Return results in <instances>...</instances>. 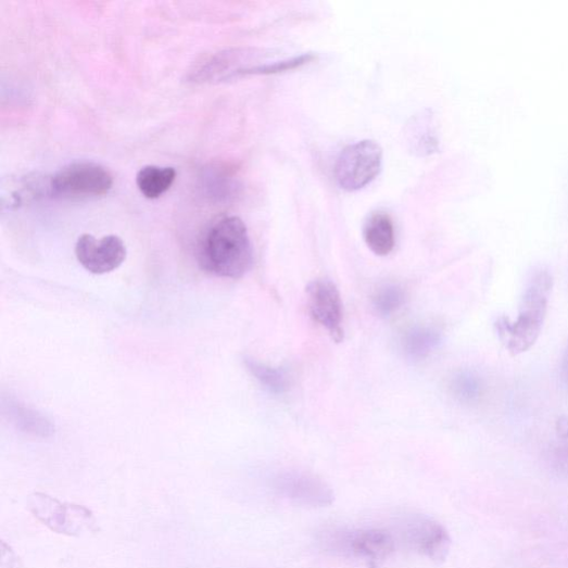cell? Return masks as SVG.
<instances>
[{
  "label": "cell",
  "instance_id": "cell-9",
  "mask_svg": "<svg viewBox=\"0 0 568 568\" xmlns=\"http://www.w3.org/2000/svg\"><path fill=\"white\" fill-rule=\"evenodd\" d=\"M75 253L78 263L93 275H105L118 269L126 261L127 249L117 236L96 239L85 233L79 237Z\"/></svg>",
  "mask_w": 568,
  "mask_h": 568
},
{
  "label": "cell",
  "instance_id": "cell-7",
  "mask_svg": "<svg viewBox=\"0 0 568 568\" xmlns=\"http://www.w3.org/2000/svg\"><path fill=\"white\" fill-rule=\"evenodd\" d=\"M401 534L406 545L428 559L442 564L446 560L452 539L449 531L427 515H411L404 520Z\"/></svg>",
  "mask_w": 568,
  "mask_h": 568
},
{
  "label": "cell",
  "instance_id": "cell-11",
  "mask_svg": "<svg viewBox=\"0 0 568 568\" xmlns=\"http://www.w3.org/2000/svg\"><path fill=\"white\" fill-rule=\"evenodd\" d=\"M364 237L377 255L390 254L395 245V229L391 217L381 212L373 214L365 225Z\"/></svg>",
  "mask_w": 568,
  "mask_h": 568
},
{
  "label": "cell",
  "instance_id": "cell-3",
  "mask_svg": "<svg viewBox=\"0 0 568 568\" xmlns=\"http://www.w3.org/2000/svg\"><path fill=\"white\" fill-rule=\"evenodd\" d=\"M323 551L346 558L364 560L369 568H379L395 551V540L382 529H328L319 533Z\"/></svg>",
  "mask_w": 568,
  "mask_h": 568
},
{
  "label": "cell",
  "instance_id": "cell-4",
  "mask_svg": "<svg viewBox=\"0 0 568 568\" xmlns=\"http://www.w3.org/2000/svg\"><path fill=\"white\" fill-rule=\"evenodd\" d=\"M27 504L35 518L58 534L80 537L97 531L94 516L86 506L63 503L38 492L28 497Z\"/></svg>",
  "mask_w": 568,
  "mask_h": 568
},
{
  "label": "cell",
  "instance_id": "cell-1",
  "mask_svg": "<svg viewBox=\"0 0 568 568\" xmlns=\"http://www.w3.org/2000/svg\"><path fill=\"white\" fill-rule=\"evenodd\" d=\"M252 263L251 240L240 218L223 217L204 233L199 248V264L205 273L240 279L250 270Z\"/></svg>",
  "mask_w": 568,
  "mask_h": 568
},
{
  "label": "cell",
  "instance_id": "cell-13",
  "mask_svg": "<svg viewBox=\"0 0 568 568\" xmlns=\"http://www.w3.org/2000/svg\"><path fill=\"white\" fill-rule=\"evenodd\" d=\"M441 333L430 327H415L403 337L404 353L413 359L427 357L440 344Z\"/></svg>",
  "mask_w": 568,
  "mask_h": 568
},
{
  "label": "cell",
  "instance_id": "cell-17",
  "mask_svg": "<svg viewBox=\"0 0 568 568\" xmlns=\"http://www.w3.org/2000/svg\"><path fill=\"white\" fill-rule=\"evenodd\" d=\"M404 301L403 290L395 285L380 288L374 296V305L379 315L389 317L396 312Z\"/></svg>",
  "mask_w": 568,
  "mask_h": 568
},
{
  "label": "cell",
  "instance_id": "cell-18",
  "mask_svg": "<svg viewBox=\"0 0 568 568\" xmlns=\"http://www.w3.org/2000/svg\"><path fill=\"white\" fill-rule=\"evenodd\" d=\"M315 60L313 54H303L288 60L268 62L266 64L255 66L247 72L245 76L250 75H276L290 71H294Z\"/></svg>",
  "mask_w": 568,
  "mask_h": 568
},
{
  "label": "cell",
  "instance_id": "cell-2",
  "mask_svg": "<svg viewBox=\"0 0 568 568\" xmlns=\"http://www.w3.org/2000/svg\"><path fill=\"white\" fill-rule=\"evenodd\" d=\"M553 285V276L550 273L537 274L525 293L518 318L512 321L502 317L496 321L498 338L512 355L529 351L540 338Z\"/></svg>",
  "mask_w": 568,
  "mask_h": 568
},
{
  "label": "cell",
  "instance_id": "cell-19",
  "mask_svg": "<svg viewBox=\"0 0 568 568\" xmlns=\"http://www.w3.org/2000/svg\"><path fill=\"white\" fill-rule=\"evenodd\" d=\"M560 369H561V378H563L564 382L568 386V342H567V345H566L564 354H563Z\"/></svg>",
  "mask_w": 568,
  "mask_h": 568
},
{
  "label": "cell",
  "instance_id": "cell-10",
  "mask_svg": "<svg viewBox=\"0 0 568 568\" xmlns=\"http://www.w3.org/2000/svg\"><path fill=\"white\" fill-rule=\"evenodd\" d=\"M310 315L325 328L336 342L343 340V306L337 286L319 279L306 288Z\"/></svg>",
  "mask_w": 568,
  "mask_h": 568
},
{
  "label": "cell",
  "instance_id": "cell-15",
  "mask_svg": "<svg viewBox=\"0 0 568 568\" xmlns=\"http://www.w3.org/2000/svg\"><path fill=\"white\" fill-rule=\"evenodd\" d=\"M555 441L551 449V466L554 472L568 479V416H561L555 426Z\"/></svg>",
  "mask_w": 568,
  "mask_h": 568
},
{
  "label": "cell",
  "instance_id": "cell-16",
  "mask_svg": "<svg viewBox=\"0 0 568 568\" xmlns=\"http://www.w3.org/2000/svg\"><path fill=\"white\" fill-rule=\"evenodd\" d=\"M453 395L463 403L472 404L483 395L481 379L470 371L457 373L450 384Z\"/></svg>",
  "mask_w": 568,
  "mask_h": 568
},
{
  "label": "cell",
  "instance_id": "cell-6",
  "mask_svg": "<svg viewBox=\"0 0 568 568\" xmlns=\"http://www.w3.org/2000/svg\"><path fill=\"white\" fill-rule=\"evenodd\" d=\"M382 160V149L376 141L364 140L350 144L337 161L336 181L346 191L363 189L379 176Z\"/></svg>",
  "mask_w": 568,
  "mask_h": 568
},
{
  "label": "cell",
  "instance_id": "cell-8",
  "mask_svg": "<svg viewBox=\"0 0 568 568\" xmlns=\"http://www.w3.org/2000/svg\"><path fill=\"white\" fill-rule=\"evenodd\" d=\"M275 492L294 504L321 508L335 502V492L323 479L314 475L289 471L273 481Z\"/></svg>",
  "mask_w": 568,
  "mask_h": 568
},
{
  "label": "cell",
  "instance_id": "cell-12",
  "mask_svg": "<svg viewBox=\"0 0 568 568\" xmlns=\"http://www.w3.org/2000/svg\"><path fill=\"white\" fill-rule=\"evenodd\" d=\"M177 172L172 167L146 166L137 174L136 182L148 199H157L174 185Z\"/></svg>",
  "mask_w": 568,
  "mask_h": 568
},
{
  "label": "cell",
  "instance_id": "cell-14",
  "mask_svg": "<svg viewBox=\"0 0 568 568\" xmlns=\"http://www.w3.org/2000/svg\"><path fill=\"white\" fill-rule=\"evenodd\" d=\"M248 371L256 381L274 394H282L289 388V379L286 373L278 368H273L253 358L244 359Z\"/></svg>",
  "mask_w": 568,
  "mask_h": 568
},
{
  "label": "cell",
  "instance_id": "cell-5",
  "mask_svg": "<svg viewBox=\"0 0 568 568\" xmlns=\"http://www.w3.org/2000/svg\"><path fill=\"white\" fill-rule=\"evenodd\" d=\"M114 177L105 167L94 163H73L59 171L49 181V193L63 199H87L108 194Z\"/></svg>",
  "mask_w": 568,
  "mask_h": 568
}]
</instances>
